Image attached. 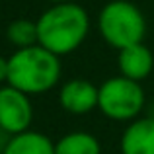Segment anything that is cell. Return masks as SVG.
Segmentation results:
<instances>
[{"mask_svg":"<svg viewBox=\"0 0 154 154\" xmlns=\"http://www.w3.org/2000/svg\"><path fill=\"white\" fill-rule=\"evenodd\" d=\"M90 31L88 12L76 2H59L37 20L39 45L63 57L76 51Z\"/></svg>","mask_w":154,"mask_h":154,"instance_id":"cell-1","label":"cell"},{"mask_svg":"<svg viewBox=\"0 0 154 154\" xmlns=\"http://www.w3.org/2000/svg\"><path fill=\"white\" fill-rule=\"evenodd\" d=\"M8 60H10L8 84L29 96L45 94L60 80V72H63L60 57L39 43L16 49L8 57Z\"/></svg>","mask_w":154,"mask_h":154,"instance_id":"cell-2","label":"cell"},{"mask_svg":"<svg viewBox=\"0 0 154 154\" xmlns=\"http://www.w3.org/2000/svg\"><path fill=\"white\" fill-rule=\"evenodd\" d=\"M98 27L103 41L119 51L143 43L146 33V22L143 12L127 0H113L105 4L100 12Z\"/></svg>","mask_w":154,"mask_h":154,"instance_id":"cell-3","label":"cell"},{"mask_svg":"<svg viewBox=\"0 0 154 154\" xmlns=\"http://www.w3.org/2000/svg\"><path fill=\"white\" fill-rule=\"evenodd\" d=\"M144 105L140 82L127 76H113L100 86L98 109L113 121H133Z\"/></svg>","mask_w":154,"mask_h":154,"instance_id":"cell-4","label":"cell"},{"mask_svg":"<svg viewBox=\"0 0 154 154\" xmlns=\"http://www.w3.org/2000/svg\"><path fill=\"white\" fill-rule=\"evenodd\" d=\"M33 119V105L29 94L12 84L0 88V129L8 135H18L29 129Z\"/></svg>","mask_w":154,"mask_h":154,"instance_id":"cell-5","label":"cell"},{"mask_svg":"<svg viewBox=\"0 0 154 154\" xmlns=\"http://www.w3.org/2000/svg\"><path fill=\"white\" fill-rule=\"evenodd\" d=\"M98 96L100 86H94L90 80L74 78L68 80L59 90V103L64 111L74 113V115H84L98 107Z\"/></svg>","mask_w":154,"mask_h":154,"instance_id":"cell-6","label":"cell"},{"mask_svg":"<svg viewBox=\"0 0 154 154\" xmlns=\"http://www.w3.org/2000/svg\"><path fill=\"white\" fill-rule=\"evenodd\" d=\"M121 154H154V117H137L121 135Z\"/></svg>","mask_w":154,"mask_h":154,"instance_id":"cell-7","label":"cell"},{"mask_svg":"<svg viewBox=\"0 0 154 154\" xmlns=\"http://www.w3.org/2000/svg\"><path fill=\"white\" fill-rule=\"evenodd\" d=\"M119 72L121 76H127L131 80H140L148 78V74L154 68V57L150 49L144 43H137V45L125 47L119 51Z\"/></svg>","mask_w":154,"mask_h":154,"instance_id":"cell-8","label":"cell"},{"mask_svg":"<svg viewBox=\"0 0 154 154\" xmlns=\"http://www.w3.org/2000/svg\"><path fill=\"white\" fill-rule=\"evenodd\" d=\"M2 154H55V143L37 131H23L10 135Z\"/></svg>","mask_w":154,"mask_h":154,"instance_id":"cell-9","label":"cell"},{"mask_svg":"<svg viewBox=\"0 0 154 154\" xmlns=\"http://www.w3.org/2000/svg\"><path fill=\"white\" fill-rule=\"evenodd\" d=\"M55 154H102V144L92 133L74 131L55 143Z\"/></svg>","mask_w":154,"mask_h":154,"instance_id":"cell-10","label":"cell"},{"mask_svg":"<svg viewBox=\"0 0 154 154\" xmlns=\"http://www.w3.org/2000/svg\"><path fill=\"white\" fill-rule=\"evenodd\" d=\"M6 37L16 49H23V47H31L37 45L39 37H37V22L20 18L8 23L6 27Z\"/></svg>","mask_w":154,"mask_h":154,"instance_id":"cell-11","label":"cell"},{"mask_svg":"<svg viewBox=\"0 0 154 154\" xmlns=\"http://www.w3.org/2000/svg\"><path fill=\"white\" fill-rule=\"evenodd\" d=\"M8 72H10V60H8V57L0 55V84L8 82Z\"/></svg>","mask_w":154,"mask_h":154,"instance_id":"cell-12","label":"cell"},{"mask_svg":"<svg viewBox=\"0 0 154 154\" xmlns=\"http://www.w3.org/2000/svg\"><path fill=\"white\" fill-rule=\"evenodd\" d=\"M53 4H59V2H74V0H49Z\"/></svg>","mask_w":154,"mask_h":154,"instance_id":"cell-13","label":"cell"}]
</instances>
